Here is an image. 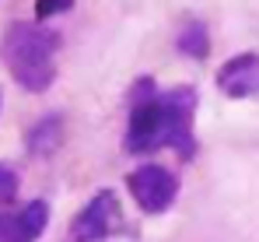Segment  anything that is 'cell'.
Segmentation results:
<instances>
[{
  "label": "cell",
  "mask_w": 259,
  "mask_h": 242,
  "mask_svg": "<svg viewBox=\"0 0 259 242\" xmlns=\"http://www.w3.org/2000/svg\"><path fill=\"white\" fill-rule=\"evenodd\" d=\"M60 36L42 21H14L0 39V60L25 91H46L56 81Z\"/></svg>",
  "instance_id": "1"
},
{
  "label": "cell",
  "mask_w": 259,
  "mask_h": 242,
  "mask_svg": "<svg viewBox=\"0 0 259 242\" xmlns=\"http://www.w3.org/2000/svg\"><path fill=\"white\" fill-rule=\"evenodd\" d=\"M126 190L144 214H165L179 197V176L165 165H140L126 176Z\"/></svg>",
  "instance_id": "2"
},
{
  "label": "cell",
  "mask_w": 259,
  "mask_h": 242,
  "mask_svg": "<svg viewBox=\"0 0 259 242\" xmlns=\"http://www.w3.org/2000/svg\"><path fill=\"white\" fill-rule=\"evenodd\" d=\"M165 102V120H168V148L182 161L196 155V137H193V120H196V91L189 84H179L172 91H161Z\"/></svg>",
  "instance_id": "3"
},
{
  "label": "cell",
  "mask_w": 259,
  "mask_h": 242,
  "mask_svg": "<svg viewBox=\"0 0 259 242\" xmlns=\"http://www.w3.org/2000/svg\"><path fill=\"white\" fill-rule=\"evenodd\" d=\"M119 225V200L112 190H98L70 221V242H105Z\"/></svg>",
  "instance_id": "4"
},
{
  "label": "cell",
  "mask_w": 259,
  "mask_h": 242,
  "mask_svg": "<svg viewBox=\"0 0 259 242\" xmlns=\"http://www.w3.org/2000/svg\"><path fill=\"white\" fill-rule=\"evenodd\" d=\"M217 88L228 98H252L259 95V53H238L217 71Z\"/></svg>",
  "instance_id": "5"
},
{
  "label": "cell",
  "mask_w": 259,
  "mask_h": 242,
  "mask_svg": "<svg viewBox=\"0 0 259 242\" xmlns=\"http://www.w3.org/2000/svg\"><path fill=\"white\" fill-rule=\"evenodd\" d=\"M49 225V203L28 200L18 214L0 221V242H35Z\"/></svg>",
  "instance_id": "6"
},
{
  "label": "cell",
  "mask_w": 259,
  "mask_h": 242,
  "mask_svg": "<svg viewBox=\"0 0 259 242\" xmlns=\"http://www.w3.org/2000/svg\"><path fill=\"white\" fill-rule=\"evenodd\" d=\"M60 133H63V120H60V116H42V120L28 130V141H25V144H28L32 155L46 158V155H53V151L60 148Z\"/></svg>",
  "instance_id": "7"
},
{
  "label": "cell",
  "mask_w": 259,
  "mask_h": 242,
  "mask_svg": "<svg viewBox=\"0 0 259 242\" xmlns=\"http://www.w3.org/2000/svg\"><path fill=\"white\" fill-rule=\"evenodd\" d=\"M175 46L189 60H207V53H210V32H207V25L203 21H186L179 28V36H175Z\"/></svg>",
  "instance_id": "8"
},
{
  "label": "cell",
  "mask_w": 259,
  "mask_h": 242,
  "mask_svg": "<svg viewBox=\"0 0 259 242\" xmlns=\"http://www.w3.org/2000/svg\"><path fill=\"white\" fill-rule=\"evenodd\" d=\"M18 186H21L18 172H14L11 165H4V161H0V203L14 200V197H18Z\"/></svg>",
  "instance_id": "9"
},
{
  "label": "cell",
  "mask_w": 259,
  "mask_h": 242,
  "mask_svg": "<svg viewBox=\"0 0 259 242\" xmlns=\"http://www.w3.org/2000/svg\"><path fill=\"white\" fill-rule=\"evenodd\" d=\"M70 7H74V0H35V21H49Z\"/></svg>",
  "instance_id": "10"
}]
</instances>
